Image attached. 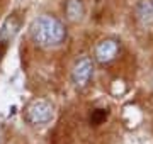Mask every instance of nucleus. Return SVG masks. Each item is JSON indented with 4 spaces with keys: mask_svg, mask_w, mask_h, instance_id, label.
<instances>
[{
    "mask_svg": "<svg viewBox=\"0 0 153 144\" xmlns=\"http://www.w3.org/2000/svg\"><path fill=\"white\" fill-rule=\"evenodd\" d=\"M29 34L41 48H56L66 39V27L58 17L43 14L31 22Z\"/></svg>",
    "mask_w": 153,
    "mask_h": 144,
    "instance_id": "obj_1",
    "label": "nucleus"
},
{
    "mask_svg": "<svg viewBox=\"0 0 153 144\" xmlns=\"http://www.w3.org/2000/svg\"><path fill=\"white\" fill-rule=\"evenodd\" d=\"M53 117H55V107L46 98L33 100L24 109V119L31 126H44L53 120Z\"/></svg>",
    "mask_w": 153,
    "mask_h": 144,
    "instance_id": "obj_2",
    "label": "nucleus"
},
{
    "mask_svg": "<svg viewBox=\"0 0 153 144\" xmlns=\"http://www.w3.org/2000/svg\"><path fill=\"white\" fill-rule=\"evenodd\" d=\"M94 76V61L88 56H82L71 68V82L76 88H85Z\"/></svg>",
    "mask_w": 153,
    "mask_h": 144,
    "instance_id": "obj_3",
    "label": "nucleus"
},
{
    "mask_svg": "<svg viewBox=\"0 0 153 144\" xmlns=\"http://www.w3.org/2000/svg\"><path fill=\"white\" fill-rule=\"evenodd\" d=\"M119 41L116 39H102L97 46H95V51H94V58L99 65H109L111 61H114L119 54Z\"/></svg>",
    "mask_w": 153,
    "mask_h": 144,
    "instance_id": "obj_4",
    "label": "nucleus"
},
{
    "mask_svg": "<svg viewBox=\"0 0 153 144\" xmlns=\"http://www.w3.org/2000/svg\"><path fill=\"white\" fill-rule=\"evenodd\" d=\"M63 9H65V17L70 22H78L85 15V5L82 0H66Z\"/></svg>",
    "mask_w": 153,
    "mask_h": 144,
    "instance_id": "obj_5",
    "label": "nucleus"
},
{
    "mask_svg": "<svg viewBox=\"0 0 153 144\" xmlns=\"http://www.w3.org/2000/svg\"><path fill=\"white\" fill-rule=\"evenodd\" d=\"M136 17L143 26L153 24V4L150 0H141L136 5Z\"/></svg>",
    "mask_w": 153,
    "mask_h": 144,
    "instance_id": "obj_6",
    "label": "nucleus"
},
{
    "mask_svg": "<svg viewBox=\"0 0 153 144\" xmlns=\"http://www.w3.org/2000/svg\"><path fill=\"white\" fill-rule=\"evenodd\" d=\"M17 27H19V22L16 21V17L7 19L5 24H4V27H2V31H0V44H7L14 37V34L17 32Z\"/></svg>",
    "mask_w": 153,
    "mask_h": 144,
    "instance_id": "obj_7",
    "label": "nucleus"
}]
</instances>
